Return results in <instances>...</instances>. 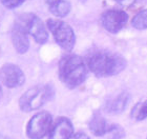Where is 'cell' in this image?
I'll list each match as a JSON object with an SVG mask.
<instances>
[{"mask_svg": "<svg viewBox=\"0 0 147 139\" xmlns=\"http://www.w3.org/2000/svg\"><path fill=\"white\" fill-rule=\"evenodd\" d=\"M130 116L135 120H138V121L144 120L145 118L147 117V99L146 100H143L141 102H138L132 108Z\"/></svg>", "mask_w": 147, "mask_h": 139, "instance_id": "obj_14", "label": "cell"}, {"mask_svg": "<svg viewBox=\"0 0 147 139\" xmlns=\"http://www.w3.org/2000/svg\"><path fill=\"white\" fill-rule=\"evenodd\" d=\"M85 61L89 70L98 77L118 75L126 66V60L122 56L107 49H92Z\"/></svg>", "mask_w": 147, "mask_h": 139, "instance_id": "obj_1", "label": "cell"}, {"mask_svg": "<svg viewBox=\"0 0 147 139\" xmlns=\"http://www.w3.org/2000/svg\"><path fill=\"white\" fill-rule=\"evenodd\" d=\"M53 124V116L49 112H38L26 124V136L30 139H43L46 135H49Z\"/></svg>", "mask_w": 147, "mask_h": 139, "instance_id": "obj_6", "label": "cell"}, {"mask_svg": "<svg viewBox=\"0 0 147 139\" xmlns=\"http://www.w3.org/2000/svg\"><path fill=\"white\" fill-rule=\"evenodd\" d=\"M55 90L52 84L36 85L28 89L19 99V106L22 112H32L40 108L54 97Z\"/></svg>", "mask_w": 147, "mask_h": 139, "instance_id": "obj_3", "label": "cell"}, {"mask_svg": "<svg viewBox=\"0 0 147 139\" xmlns=\"http://www.w3.org/2000/svg\"><path fill=\"white\" fill-rule=\"evenodd\" d=\"M28 33L32 35L37 43L44 44L49 39V32L46 25L38 16L31 14L30 21H28Z\"/></svg>", "mask_w": 147, "mask_h": 139, "instance_id": "obj_10", "label": "cell"}, {"mask_svg": "<svg viewBox=\"0 0 147 139\" xmlns=\"http://www.w3.org/2000/svg\"><path fill=\"white\" fill-rule=\"evenodd\" d=\"M116 1L123 7H130L136 0H116Z\"/></svg>", "mask_w": 147, "mask_h": 139, "instance_id": "obj_18", "label": "cell"}, {"mask_svg": "<svg viewBox=\"0 0 147 139\" xmlns=\"http://www.w3.org/2000/svg\"><path fill=\"white\" fill-rule=\"evenodd\" d=\"M4 139H11V138H4Z\"/></svg>", "mask_w": 147, "mask_h": 139, "instance_id": "obj_22", "label": "cell"}, {"mask_svg": "<svg viewBox=\"0 0 147 139\" xmlns=\"http://www.w3.org/2000/svg\"><path fill=\"white\" fill-rule=\"evenodd\" d=\"M101 21L106 31L116 34L125 26L128 15L122 9H107L102 14Z\"/></svg>", "mask_w": 147, "mask_h": 139, "instance_id": "obj_7", "label": "cell"}, {"mask_svg": "<svg viewBox=\"0 0 147 139\" xmlns=\"http://www.w3.org/2000/svg\"><path fill=\"white\" fill-rule=\"evenodd\" d=\"M2 97V90H1V87H0V99Z\"/></svg>", "mask_w": 147, "mask_h": 139, "instance_id": "obj_21", "label": "cell"}, {"mask_svg": "<svg viewBox=\"0 0 147 139\" xmlns=\"http://www.w3.org/2000/svg\"><path fill=\"white\" fill-rule=\"evenodd\" d=\"M88 66L82 57L67 54L60 59L58 66L59 78L62 83L69 89H75L85 81Z\"/></svg>", "mask_w": 147, "mask_h": 139, "instance_id": "obj_2", "label": "cell"}, {"mask_svg": "<svg viewBox=\"0 0 147 139\" xmlns=\"http://www.w3.org/2000/svg\"><path fill=\"white\" fill-rule=\"evenodd\" d=\"M129 95L127 93H122L115 99L107 102L105 110L109 114H120L125 110L126 105L128 103Z\"/></svg>", "mask_w": 147, "mask_h": 139, "instance_id": "obj_12", "label": "cell"}, {"mask_svg": "<svg viewBox=\"0 0 147 139\" xmlns=\"http://www.w3.org/2000/svg\"><path fill=\"white\" fill-rule=\"evenodd\" d=\"M60 0H45V2L49 4V6H52L54 5V4H56L57 2H59Z\"/></svg>", "mask_w": 147, "mask_h": 139, "instance_id": "obj_20", "label": "cell"}, {"mask_svg": "<svg viewBox=\"0 0 147 139\" xmlns=\"http://www.w3.org/2000/svg\"><path fill=\"white\" fill-rule=\"evenodd\" d=\"M46 25L54 36V39L62 49L71 52L76 43V36L71 25L60 19H47Z\"/></svg>", "mask_w": 147, "mask_h": 139, "instance_id": "obj_4", "label": "cell"}, {"mask_svg": "<svg viewBox=\"0 0 147 139\" xmlns=\"http://www.w3.org/2000/svg\"><path fill=\"white\" fill-rule=\"evenodd\" d=\"M0 80L9 89L21 87L25 82V75L18 65L5 63L0 70Z\"/></svg>", "mask_w": 147, "mask_h": 139, "instance_id": "obj_8", "label": "cell"}, {"mask_svg": "<svg viewBox=\"0 0 147 139\" xmlns=\"http://www.w3.org/2000/svg\"><path fill=\"white\" fill-rule=\"evenodd\" d=\"M31 13L21 14L16 19L13 25L11 38L12 43L18 54H24L28 52L30 47V40H28V21H30Z\"/></svg>", "mask_w": 147, "mask_h": 139, "instance_id": "obj_5", "label": "cell"}, {"mask_svg": "<svg viewBox=\"0 0 147 139\" xmlns=\"http://www.w3.org/2000/svg\"><path fill=\"white\" fill-rule=\"evenodd\" d=\"M71 139H89V137L85 133H77Z\"/></svg>", "mask_w": 147, "mask_h": 139, "instance_id": "obj_19", "label": "cell"}, {"mask_svg": "<svg viewBox=\"0 0 147 139\" xmlns=\"http://www.w3.org/2000/svg\"><path fill=\"white\" fill-rule=\"evenodd\" d=\"M74 134L71 121L66 117H59L54 122L49 139H71Z\"/></svg>", "mask_w": 147, "mask_h": 139, "instance_id": "obj_9", "label": "cell"}, {"mask_svg": "<svg viewBox=\"0 0 147 139\" xmlns=\"http://www.w3.org/2000/svg\"><path fill=\"white\" fill-rule=\"evenodd\" d=\"M132 26L137 30H146L147 28V9H142L131 20Z\"/></svg>", "mask_w": 147, "mask_h": 139, "instance_id": "obj_15", "label": "cell"}, {"mask_svg": "<svg viewBox=\"0 0 147 139\" xmlns=\"http://www.w3.org/2000/svg\"><path fill=\"white\" fill-rule=\"evenodd\" d=\"M25 0H0V2L5 6L6 9H15L17 6L21 5Z\"/></svg>", "mask_w": 147, "mask_h": 139, "instance_id": "obj_17", "label": "cell"}, {"mask_svg": "<svg viewBox=\"0 0 147 139\" xmlns=\"http://www.w3.org/2000/svg\"><path fill=\"white\" fill-rule=\"evenodd\" d=\"M89 130L96 136H106L113 124H109L100 113H95L88 123Z\"/></svg>", "mask_w": 147, "mask_h": 139, "instance_id": "obj_11", "label": "cell"}, {"mask_svg": "<svg viewBox=\"0 0 147 139\" xmlns=\"http://www.w3.org/2000/svg\"><path fill=\"white\" fill-rule=\"evenodd\" d=\"M49 7V12L52 13L54 16L57 17H65L68 15V13L71 12V4L68 0H60L59 2Z\"/></svg>", "mask_w": 147, "mask_h": 139, "instance_id": "obj_13", "label": "cell"}, {"mask_svg": "<svg viewBox=\"0 0 147 139\" xmlns=\"http://www.w3.org/2000/svg\"><path fill=\"white\" fill-rule=\"evenodd\" d=\"M106 136L107 139H122L124 137V130L118 124H113V127Z\"/></svg>", "mask_w": 147, "mask_h": 139, "instance_id": "obj_16", "label": "cell"}]
</instances>
